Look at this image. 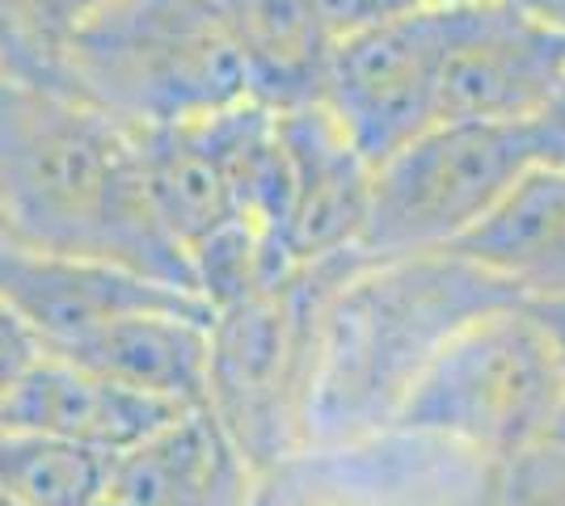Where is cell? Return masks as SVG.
<instances>
[{
  "mask_svg": "<svg viewBox=\"0 0 565 506\" xmlns=\"http://www.w3.org/2000/svg\"><path fill=\"white\" fill-rule=\"evenodd\" d=\"M0 241L190 288L143 177L140 131L64 85L0 73Z\"/></svg>",
  "mask_w": 565,
  "mask_h": 506,
  "instance_id": "1",
  "label": "cell"
},
{
  "mask_svg": "<svg viewBox=\"0 0 565 506\" xmlns=\"http://www.w3.org/2000/svg\"><path fill=\"white\" fill-rule=\"evenodd\" d=\"M502 300L523 295L456 249L393 258L359 249L317 313L305 448H333L388 431L405 392L439 346Z\"/></svg>",
  "mask_w": 565,
  "mask_h": 506,
  "instance_id": "2",
  "label": "cell"
},
{
  "mask_svg": "<svg viewBox=\"0 0 565 506\" xmlns=\"http://www.w3.org/2000/svg\"><path fill=\"white\" fill-rule=\"evenodd\" d=\"M51 85L136 131L203 119L245 97L220 0H102L76 25Z\"/></svg>",
  "mask_w": 565,
  "mask_h": 506,
  "instance_id": "3",
  "label": "cell"
},
{
  "mask_svg": "<svg viewBox=\"0 0 565 506\" xmlns=\"http://www.w3.org/2000/svg\"><path fill=\"white\" fill-rule=\"evenodd\" d=\"M562 418L557 342L527 300H502L439 346L388 431L435 434L502 464L553 439Z\"/></svg>",
  "mask_w": 565,
  "mask_h": 506,
  "instance_id": "4",
  "label": "cell"
},
{
  "mask_svg": "<svg viewBox=\"0 0 565 506\" xmlns=\"http://www.w3.org/2000/svg\"><path fill=\"white\" fill-rule=\"evenodd\" d=\"M354 254L359 245L291 266L279 283L212 316L207 410L228 427L258 473L305 452L317 313Z\"/></svg>",
  "mask_w": 565,
  "mask_h": 506,
  "instance_id": "5",
  "label": "cell"
},
{
  "mask_svg": "<svg viewBox=\"0 0 565 506\" xmlns=\"http://www.w3.org/2000/svg\"><path fill=\"white\" fill-rule=\"evenodd\" d=\"M532 165L527 122L439 119L372 169L359 249L372 258L451 249Z\"/></svg>",
  "mask_w": 565,
  "mask_h": 506,
  "instance_id": "6",
  "label": "cell"
},
{
  "mask_svg": "<svg viewBox=\"0 0 565 506\" xmlns=\"http://www.w3.org/2000/svg\"><path fill=\"white\" fill-rule=\"evenodd\" d=\"M439 9H418L333 43L321 106L380 165L439 122Z\"/></svg>",
  "mask_w": 565,
  "mask_h": 506,
  "instance_id": "7",
  "label": "cell"
},
{
  "mask_svg": "<svg viewBox=\"0 0 565 506\" xmlns=\"http://www.w3.org/2000/svg\"><path fill=\"white\" fill-rule=\"evenodd\" d=\"M439 119L527 122L565 76V34L511 0L439 9Z\"/></svg>",
  "mask_w": 565,
  "mask_h": 506,
  "instance_id": "8",
  "label": "cell"
},
{
  "mask_svg": "<svg viewBox=\"0 0 565 506\" xmlns=\"http://www.w3.org/2000/svg\"><path fill=\"white\" fill-rule=\"evenodd\" d=\"M0 295L34 330L43 351H60L127 313L173 309V313L215 316L194 291L166 279H148L140 270L97 258L30 254L18 245H0Z\"/></svg>",
  "mask_w": 565,
  "mask_h": 506,
  "instance_id": "9",
  "label": "cell"
},
{
  "mask_svg": "<svg viewBox=\"0 0 565 506\" xmlns=\"http://www.w3.org/2000/svg\"><path fill=\"white\" fill-rule=\"evenodd\" d=\"M291 173V198L282 219L287 258L317 262L359 245L372 203V161L351 144L342 122L321 101L275 115Z\"/></svg>",
  "mask_w": 565,
  "mask_h": 506,
  "instance_id": "10",
  "label": "cell"
},
{
  "mask_svg": "<svg viewBox=\"0 0 565 506\" xmlns=\"http://www.w3.org/2000/svg\"><path fill=\"white\" fill-rule=\"evenodd\" d=\"M182 410L190 406L118 385L110 376H97L81 363L43 351L0 401V431L55 434L118 456L161 431Z\"/></svg>",
  "mask_w": 565,
  "mask_h": 506,
  "instance_id": "11",
  "label": "cell"
},
{
  "mask_svg": "<svg viewBox=\"0 0 565 506\" xmlns=\"http://www.w3.org/2000/svg\"><path fill=\"white\" fill-rule=\"evenodd\" d=\"M258 469L207 406H190L115 456L110 498L127 506H249Z\"/></svg>",
  "mask_w": 565,
  "mask_h": 506,
  "instance_id": "12",
  "label": "cell"
},
{
  "mask_svg": "<svg viewBox=\"0 0 565 506\" xmlns=\"http://www.w3.org/2000/svg\"><path fill=\"white\" fill-rule=\"evenodd\" d=\"M51 355H64L97 376H110L118 385L166 397V401L207 406L212 316L173 313V309L127 313Z\"/></svg>",
  "mask_w": 565,
  "mask_h": 506,
  "instance_id": "13",
  "label": "cell"
},
{
  "mask_svg": "<svg viewBox=\"0 0 565 506\" xmlns=\"http://www.w3.org/2000/svg\"><path fill=\"white\" fill-rule=\"evenodd\" d=\"M451 249L494 270L523 300L565 295V169L532 165Z\"/></svg>",
  "mask_w": 565,
  "mask_h": 506,
  "instance_id": "14",
  "label": "cell"
},
{
  "mask_svg": "<svg viewBox=\"0 0 565 506\" xmlns=\"http://www.w3.org/2000/svg\"><path fill=\"white\" fill-rule=\"evenodd\" d=\"M233 30L245 97L266 110L312 106L326 94L333 39L312 0H220Z\"/></svg>",
  "mask_w": 565,
  "mask_h": 506,
  "instance_id": "15",
  "label": "cell"
},
{
  "mask_svg": "<svg viewBox=\"0 0 565 506\" xmlns=\"http://www.w3.org/2000/svg\"><path fill=\"white\" fill-rule=\"evenodd\" d=\"M333 448L372 506H494L498 464L448 439L380 431Z\"/></svg>",
  "mask_w": 565,
  "mask_h": 506,
  "instance_id": "16",
  "label": "cell"
},
{
  "mask_svg": "<svg viewBox=\"0 0 565 506\" xmlns=\"http://www.w3.org/2000/svg\"><path fill=\"white\" fill-rule=\"evenodd\" d=\"M143 177L173 241L190 249L236 219V198L207 115L140 131Z\"/></svg>",
  "mask_w": 565,
  "mask_h": 506,
  "instance_id": "17",
  "label": "cell"
},
{
  "mask_svg": "<svg viewBox=\"0 0 565 506\" xmlns=\"http://www.w3.org/2000/svg\"><path fill=\"white\" fill-rule=\"evenodd\" d=\"M115 452L34 431H0V489L22 506H97L110 498Z\"/></svg>",
  "mask_w": 565,
  "mask_h": 506,
  "instance_id": "18",
  "label": "cell"
},
{
  "mask_svg": "<svg viewBox=\"0 0 565 506\" xmlns=\"http://www.w3.org/2000/svg\"><path fill=\"white\" fill-rule=\"evenodd\" d=\"M102 0H0V73L55 80V64L76 25Z\"/></svg>",
  "mask_w": 565,
  "mask_h": 506,
  "instance_id": "19",
  "label": "cell"
},
{
  "mask_svg": "<svg viewBox=\"0 0 565 506\" xmlns=\"http://www.w3.org/2000/svg\"><path fill=\"white\" fill-rule=\"evenodd\" d=\"M249 506H372L338 448H305L258 477Z\"/></svg>",
  "mask_w": 565,
  "mask_h": 506,
  "instance_id": "20",
  "label": "cell"
},
{
  "mask_svg": "<svg viewBox=\"0 0 565 506\" xmlns=\"http://www.w3.org/2000/svg\"><path fill=\"white\" fill-rule=\"evenodd\" d=\"M494 506H565V434L498 464Z\"/></svg>",
  "mask_w": 565,
  "mask_h": 506,
  "instance_id": "21",
  "label": "cell"
},
{
  "mask_svg": "<svg viewBox=\"0 0 565 506\" xmlns=\"http://www.w3.org/2000/svg\"><path fill=\"white\" fill-rule=\"evenodd\" d=\"M312 9L333 39H347V34L372 30V25H384L405 13H418L426 4L423 0H312Z\"/></svg>",
  "mask_w": 565,
  "mask_h": 506,
  "instance_id": "22",
  "label": "cell"
},
{
  "mask_svg": "<svg viewBox=\"0 0 565 506\" xmlns=\"http://www.w3.org/2000/svg\"><path fill=\"white\" fill-rule=\"evenodd\" d=\"M39 355H43V342L18 316V309L0 295V401L13 392V385L30 372V363Z\"/></svg>",
  "mask_w": 565,
  "mask_h": 506,
  "instance_id": "23",
  "label": "cell"
},
{
  "mask_svg": "<svg viewBox=\"0 0 565 506\" xmlns=\"http://www.w3.org/2000/svg\"><path fill=\"white\" fill-rule=\"evenodd\" d=\"M527 131H532V148H536V165L565 169V76L541 106V115L527 119Z\"/></svg>",
  "mask_w": 565,
  "mask_h": 506,
  "instance_id": "24",
  "label": "cell"
},
{
  "mask_svg": "<svg viewBox=\"0 0 565 506\" xmlns=\"http://www.w3.org/2000/svg\"><path fill=\"white\" fill-rule=\"evenodd\" d=\"M536 313H541V321L548 325V334H553V342H557V355H562V376H565V295H553V300H527ZM565 434V418H562V431Z\"/></svg>",
  "mask_w": 565,
  "mask_h": 506,
  "instance_id": "25",
  "label": "cell"
},
{
  "mask_svg": "<svg viewBox=\"0 0 565 506\" xmlns=\"http://www.w3.org/2000/svg\"><path fill=\"white\" fill-rule=\"evenodd\" d=\"M515 9H523L532 22L548 25V30H557L565 34V0H511Z\"/></svg>",
  "mask_w": 565,
  "mask_h": 506,
  "instance_id": "26",
  "label": "cell"
},
{
  "mask_svg": "<svg viewBox=\"0 0 565 506\" xmlns=\"http://www.w3.org/2000/svg\"><path fill=\"white\" fill-rule=\"evenodd\" d=\"M426 9H465V4H486V0H423Z\"/></svg>",
  "mask_w": 565,
  "mask_h": 506,
  "instance_id": "27",
  "label": "cell"
},
{
  "mask_svg": "<svg viewBox=\"0 0 565 506\" xmlns=\"http://www.w3.org/2000/svg\"><path fill=\"white\" fill-rule=\"evenodd\" d=\"M97 506H127V503H118V498H102Z\"/></svg>",
  "mask_w": 565,
  "mask_h": 506,
  "instance_id": "28",
  "label": "cell"
},
{
  "mask_svg": "<svg viewBox=\"0 0 565 506\" xmlns=\"http://www.w3.org/2000/svg\"><path fill=\"white\" fill-rule=\"evenodd\" d=\"M0 245H4V241H0Z\"/></svg>",
  "mask_w": 565,
  "mask_h": 506,
  "instance_id": "29",
  "label": "cell"
}]
</instances>
